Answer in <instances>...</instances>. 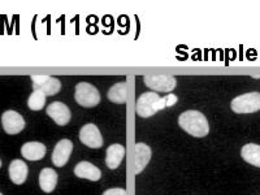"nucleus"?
I'll return each mask as SVG.
<instances>
[{"label":"nucleus","instance_id":"20","mask_svg":"<svg viewBox=\"0 0 260 195\" xmlns=\"http://www.w3.org/2000/svg\"><path fill=\"white\" fill-rule=\"evenodd\" d=\"M103 195H126V191H125V189H121V187H113V189L106 190Z\"/></svg>","mask_w":260,"mask_h":195},{"label":"nucleus","instance_id":"8","mask_svg":"<svg viewBox=\"0 0 260 195\" xmlns=\"http://www.w3.org/2000/svg\"><path fill=\"white\" fill-rule=\"evenodd\" d=\"M2 124L6 133L8 134H18L21 133L25 127L24 117L16 111H6L2 116Z\"/></svg>","mask_w":260,"mask_h":195},{"label":"nucleus","instance_id":"6","mask_svg":"<svg viewBox=\"0 0 260 195\" xmlns=\"http://www.w3.org/2000/svg\"><path fill=\"white\" fill-rule=\"evenodd\" d=\"M32 89L39 90L46 96H52L61 90V83L57 78L50 76H31Z\"/></svg>","mask_w":260,"mask_h":195},{"label":"nucleus","instance_id":"16","mask_svg":"<svg viewBox=\"0 0 260 195\" xmlns=\"http://www.w3.org/2000/svg\"><path fill=\"white\" fill-rule=\"evenodd\" d=\"M57 173L55 172V169L52 168H45L42 169L41 173H39V186H41L42 191L52 192L55 190L57 185Z\"/></svg>","mask_w":260,"mask_h":195},{"label":"nucleus","instance_id":"9","mask_svg":"<svg viewBox=\"0 0 260 195\" xmlns=\"http://www.w3.org/2000/svg\"><path fill=\"white\" fill-rule=\"evenodd\" d=\"M72 151H73V143H72L71 139H61V141H59L52 151L53 166L57 167V168L64 167L68 162L69 157H71Z\"/></svg>","mask_w":260,"mask_h":195},{"label":"nucleus","instance_id":"19","mask_svg":"<svg viewBox=\"0 0 260 195\" xmlns=\"http://www.w3.org/2000/svg\"><path fill=\"white\" fill-rule=\"evenodd\" d=\"M46 95L39 90H34L27 99V107L31 111H41L46 106Z\"/></svg>","mask_w":260,"mask_h":195},{"label":"nucleus","instance_id":"21","mask_svg":"<svg viewBox=\"0 0 260 195\" xmlns=\"http://www.w3.org/2000/svg\"><path fill=\"white\" fill-rule=\"evenodd\" d=\"M164 98H166V106L167 107H173L178 101V98L173 94L167 95V96H164Z\"/></svg>","mask_w":260,"mask_h":195},{"label":"nucleus","instance_id":"15","mask_svg":"<svg viewBox=\"0 0 260 195\" xmlns=\"http://www.w3.org/2000/svg\"><path fill=\"white\" fill-rule=\"evenodd\" d=\"M125 156V148L122 145H111L110 147L107 148L106 154V164L110 169H117L121 164L122 159Z\"/></svg>","mask_w":260,"mask_h":195},{"label":"nucleus","instance_id":"17","mask_svg":"<svg viewBox=\"0 0 260 195\" xmlns=\"http://www.w3.org/2000/svg\"><path fill=\"white\" fill-rule=\"evenodd\" d=\"M108 101L116 104H125L127 99V83L125 81L113 85L108 91Z\"/></svg>","mask_w":260,"mask_h":195},{"label":"nucleus","instance_id":"12","mask_svg":"<svg viewBox=\"0 0 260 195\" xmlns=\"http://www.w3.org/2000/svg\"><path fill=\"white\" fill-rule=\"evenodd\" d=\"M74 175L77 176L78 178L94 181V182L95 181H99L102 178L101 169L89 161L78 162L77 166L74 167Z\"/></svg>","mask_w":260,"mask_h":195},{"label":"nucleus","instance_id":"3","mask_svg":"<svg viewBox=\"0 0 260 195\" xmlns=\"http://www.w3.org/2000/svg\"><path fill=\"white\" fill-rule=\"evenodd\" d=\"M74 99L80 106L85 108H91L99 104L101 102V94L98 91L95 86L89 82H80L76 86V94Z\"/></svg>","mask_w":260,"mask_h":195},{"label":"nucleus","instance_id":"7","mask_svg":"<svg viewBox=\"0 0 260 195\" xmlns=\"http://www.w3.org/2000/svg\"><path fill=\"white\" fill-rule=\"evenodd\" d=\"M80 141L90 148H101L103 146V137L94 124H86L81 127Z\"/></svg>","mask_w":260,"mask_h":195},{"label":"nucleus","instance_id":"13","mask_svg":"<svg viewBox=\"0 0 260 195\" xmlns=\"http://www.w3.org/2000/svg\"><path fill=\"white\" fill-rule=\"evenodd\" d=\"M27 173L29 169L24 160L16 159L9 164V178L15 185H22L26 181Z\"/></svg>","mask_w":260,"mask_h":195},{"label":"nucleus","instance_id":"4","mask_svg":"<svg viewBox=\"0 0 260 195\" xmlns=\"http://www.w3.org/2000/svg\"><path fill=\"white\" fill-rule=\"evenodd\" d=\"M231 108L236 113H255L260 111V92H247L234 98Z\"/></svg>","mask_w":260,"mask_h":195},{"label":"nucleus","instance_id":"14","mask_svg":"<svg viewBox=\"0 0 260 195\" xmlns=\"http://www.w3.org/2000/svg\"><path fill=\"white\" fill-rule=\"evenodd\" d=\"M46 146L41 142H27L21 147V155L30 161H38L46 155Z\"/></svg>","mask_w":260,"mask_h":195},{"label":"nucleus","instance_id":"11","mask_svg":"<svg viewBox=\"0 0 260 195\" xmlns=\"http://www.w3.org/2000/svg\"><path fill=\"white\" fill-rule=\"evenodd\" d=\"M151 148L146 143H137L134 147V168L136 175H139L146 168L151 159Z\"/></svg>","mask_w":260,"mask_h":195},{"label":"nucleus","instance_id":"5","mask_svg":"<svg viewBox=\"0 0 260 195\" xmlns=\"http://www.w3.org/2000/svg\"><path fill=\"white\" fill-rule=\"evenodd\" d=\"M145 85L154 92H171L176 89L177 81L169 74H148L143 78Z\"/></svg>","mask_w":260,"mask_h":195},{"label":"nucleus","instance_id":"2","mask_svg":"<svg viewBox=\"0 0 260 195\" xmlns=\"http://www.w3.org/2000/svg\"><path fill=\"white\" fill-rule=\"evenodd\" d=\"M167 108L166 106V98H160L156 92L148 91L141 95L138 101H137L136 111L137 115L143 118L151 117L159 111Z\"/></svg>","mask_w":260,"mask_h":195},{"label":"nucleus","instance_id":"1","mask_svg":"<svg viewBox=\"0 0 260 195\" xmlns=\"http://www.w3.org/2000/svg\"><path fill=\"white\" fill-rule=\"evenodd\" d=\"M178 125L190 136L197 138H203L210 133V125L207 118L199 111H186L178 117Z\"/></svg>","mask_w":260,"mask_h":195},{"label":"nucleus","instance_id":"10","mask_svg":"<svg viewBox=\"0 0 260 195\" xmlns=\"http://www.w3.org/2000/svg\"><path fill=\"white\" fill-rule=\"evenodd\" d=\"M47 115L59 126H64L71 121V110L61 102H53L47 107Z\"/></svg>","mask_w":260,"mask_h":195},{"label":"nucleus","instance_id":"23","mask_svg":"<svg viewBox=\"0 0 260 195\" xmlns=\"http://www.w3.org/2000/svg\"><path fill=\"white\" fill-rule=\"evenodd\" d=\"M0 195H3V194H2V192H0Z\"/></svg>","mask_w":260,"mask_h":195},{"label":"nucleus","instance_id":"18","mask_svg":"<svg viewBox=\"0 0 260 195\" xmlns=\"http://www.w3.org/2000/svg\"><path fill=\"white\" fill-rule=\"evenodd\" d=\"M241 156L246 162L260 168V146L255 143L245 145L241 150Z\"/></svg>","mask_w":260,"mask_h":195},{"label":"nucleus","instance_id":"22","mask_svg":"<svg viewBox=\"0 0 260 195\" xmlns=\"http://www.w3.org/2000/svg\"><path fill=\"white\" fill-rule=\"evenodd\" d=\"M0 168H2V160H0Z\"/></svg>","mask_w":260,"mask_h":195}]
</instances>
